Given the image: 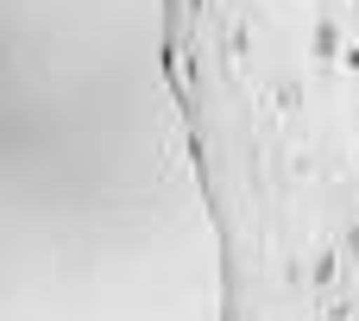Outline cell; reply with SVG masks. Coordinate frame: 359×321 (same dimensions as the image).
I'll return each instance as SVG.
<instances>
[{"instance_id":"obj_4","label":"cell","mask_w":359,"mask_h":321,"mask_svg":"<svg viewBox=\"0 0 359 321\" xmlns=\"http://www.w3.org/2000/svg\"><path fill=\"white\" fill-rule=\"evenodd\" d=\"M341 69H347V76H359V44H347V50H341Z\"/></svg>"},{"instance_id":"obj_6","label":"cell","mask_w":359,"mask_h":321,"mask_svg":"<svg viewBox=\"0 0 359 321\" xmlns=\"http://www.w3.org/2000/svg\"><path fill=\"white\" fill-rule=\"evenodd\" d=\"M353 19H359V0H353Z\"/></svg>"},{"instance_id":"obj_5","label":"cell","mask_w":359,"mask_h":321,"mask_svg":"<svg viewBox=\"0 0 359 321\" xmlns=\"http://www.w3.org/2000/svg\"><path fill=\"white\" fill-rule=\"evenodd\" d=\"M347 252H353V259H359V227H353V233H347Z\"/></svg>"},{"instance_id":"obj_3","label":"cell","mask_w":359,"mask_h":321,"mask_svg":"<svg viewBox=\"0 0 359 321\" xmlns=\"http://www.w3.org/2000/svg\"><path fill=\"white\" fill-rule=\"evenodd\" d=\"M322 321H353V303H341V296H334V303L322 309Z\"/></svg>"},{"instance_id":"obj_1","label":"cell","mask_w":359,"mask_h":321,"mask_svg":"<svg viewBox=\"0 0 359 321\" xmlns=\"http://www.w3.org/2000/svg\"><path fill=\"white\" fill-rule=\"evenodd\" d=\"M341 271H347V259H341L334 246H322V252L309 259V284H316V290H334V284H341Z\"/></svg>"},{"instance_id":"obj_2","label":"cell","mask_w":359,"mask_h":321,"mask_svg":"<svg viewBox=\"0 0 359 321\" xmlns=\"http://www.w3.org/2000/svg\"><path fill=\"white\" fill-rule=\"evenodd\" d=\"M309 50H316V63H334V57L347 50V44H341V25H328V19H322V25H316V38H309Z\"/></svg>"}]
</instances>
